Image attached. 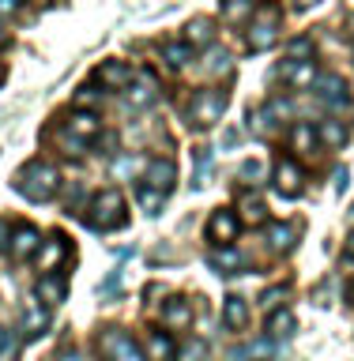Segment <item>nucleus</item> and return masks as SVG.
I'll use <instances>...</instances> for the list:
<instances>
[{"instance_id": "f257e3e1", "label": "nucleus", "mask_w": 354, "mask_h": 361, "mask_svg": "<svg viewBox=\"0 0 354 361\" xmlns=\"http://www.w3.org/2000/svg\"><path fill=\"white\" fill-rule=\"evenodd\" d=\"M16 192L27 196L30 203L53 200L57 192H61V169H57L53 162H45V158H34V162H27L16 173Z\"/></svg>"}, {"instance_id": "f03ea898", "label": "nucleus", "mask_w": 354, "mask_h": 361, "mask_svg": "<svg viewBox=\"0 0 354 361\" xmlns=\"http://www.w3.org/2000/svg\"><path fill=\"white\" fill-rule=\"evenodd\" d=\"M87 222L95 226V230H117V226H124L129 222V214H124V196L117 188L95 192V200H90V207H87Z\"/></svg>"}, {"instance_id": "7ed1b4c3", "label": "nucleus", "mask_w": 354, "mask_h": 361, "mask_svg": "<svg viewBox=\"0 0 354 361\" xmlns=\"http://www.w3.org/2000/svg\"><path fill=\"white\" fill-rule=\"evenodd\" d=\"M245 38H249V49H253V53L271 49V45H276V38H279V8H260Z\"/></svg>"}, {"instance_id": "20e7f679", "label": "nucleus", "mask_w": 354, "mask_h": 361, "mask_svg": "<svg viewBox=\"0 0 354 361\" xmlns=\"http://www.w3.org/2000/svg\"><path fill=\"white\" fill-rule=\"evenodd\" d=\"M98 346H102V354H106V361H143L140 346H136L132 335L121 331V327H106V331L98 335Z\"/></svg>"}, {"instance_id": "39448f33", "label": "nucleus", "mask_w": 354, "mask_h": 361, "mask_svg": "<svg viewBox=\"0 0 354 361\" xmlns=\"http://www.w3.org/2000/svg\"><path fill=\"white\" fill-rule=\"evenodd\" d=\"M237 230H242V219H237L234 211H226V207H219V211H211V219H208V241L215 245V248H230L234 241H237Z\"/></svg>"}, {"instance_id": "423d86ee", "label": "nucleus", "mask_w": 354, "mask_h": 361, "mask_svg": "<svg viewBox=\"0 0 354 361\" xmlns=\"http://www.w3.org/2000/svg\"><path fill=\"white\" fill-rule=\"evenodd\" d=\"M226 113V90H200L189 106L192 124H215Z\"/></svg>"}, {"instance_id": "0eeeda50", "label": "nucleus", "mask_w": 354, "mask_h": 361, "mask_svg": "<svg viewBox=\"0 0 354 361\" xmlns=\"http://www.w3.org/2000/svg\"><path fill=\"white\" fill-rule=\"evenodd\" d=\"M38 248H42V233L34 230V226H16V233L8 237V252L16 264H27V259L38 256Z\"/></svg>"}, {"instance_id": "6e6552de", "label": "nucleus", "mask_w": 354, "mask_h": 361, "mask_svg": "<svg viewBox=\"0 0 354 361\" xmlns=\"http://www.w3.org/2000/svg\"><path fill=\"white\" fill-rule=\"evenodd\" d=\"M317 98L328 109H350V90L339 75H317Z\"/></svg>"}, {"instance_id": "1a4fd4ad", "label": "nucleus", "mask_w": 354, "mask_h": 361, "mask_svg": "<svg viewBox=\"0 0 354 361\" xmlns=\"http://www.w3.org/2000/svg\"><path fill=\"white\" fill-rule=\"evenodd\" d=\"M143 177H147V185L166 196V192L174 188V180H177V166L170 162V158H151V162L143 166Z\"/></svg>"}, {"instance_id": "9d476101", "label": "nucleus", "mask_w": 354, "mask_h": 361, "mask_svg": "<svg viewBox=\"0 0 354 361\" xmlns=\"http://www.w3.org/2000/svg\"><path fill=\"white\" fill-rule=\"evenodd\" d=\"M276 188H279V196H287V200H294L302 192V169L294 158H279L276 162Z\"/></svg>"}, {"instance_id": "9b49d317", "label": "nucleus", "mask_w": 354, "mask_h": 361, "mask_svg": "<svg viewBox=\"0 0 354 361\" xmlns=\"http://www.w3.org/2000/svg\"><path fill=\"white\" fill-rule=\"evenodd\" d=\"M158 98V83L151 75H132V83L124 87V102L136 109H143V106H151V102Z\"/></svg>"}, {"instance_id": "f8f14e48", "label": "nucleus", "mask_w": 354, "mask_h": 361, "mask_svg": "<svg viewBox=\"0 0 354 361\" xmlns=\"http://www.w3.org/2000/svg\"><path fill=\"white\" fill-rule=\"evenodd\" d=\"M64 259H68V237H64V233H53L49 241H42V248H38V264H42V271L61 267Z\"/></svg>"}, {"instance_id": "ddd939ff", "label": "nucleus", "mask_w": 354, "mask_h": 361, "mask_svg": "<svg viewBox=\"0 0 354 361\" xmlns=\"http://www.w3.org/2000/svg\"><path fill=\"white\" fill-rule=\"evenodd\" d=\"M215 42V23L211 19H189L185 23V45L189 49H208Z\"/></svg>"}, {"instance_id": "4468645a", "label": "nucleus", "mask_w": 354, "mask_h": 361, "mask_svg": "<svg viewBox=\"0 0 354 361\" xmlns=\"http://www.w3.org/2000/svg\"><path fill=\"white\" fill-rule=\"evenodd\" d=\"M294 327H298V320H294L290 309L268 312V338H271V343H287V338L294 335Z\"/></svg>"}, {"instance_id": "2eb2a0df", "label": "nucleus", "mask_w": 354, "mask_h": 361, "mask_svg": "<svg viewBox=\"0 0 354 361\" xmlns=\"http://www.w3.org/2000/svg\"><path fill=\"white\" fill-rule=\"evenodd\" d=\"M294 245H298V230H294V226L290 222H271L268 226V248H271V252H290V248Z\"/></svg>"}, {"instance_id": "dca6fc26", "label": "nucleus", "mask_w": 354, "mask_h": 361, "mask_svg": "<svg viewBox=\"0 0 354 361\" xmlns=\"http://www.w3.org/2000/svg\"><path fill=\"white\" fill-rule=\"evenodd\" d=\"M287 83L298 90V87H309L317 83V64L313 61H290V64H283V72H279Z\"/></svg>"}, {"instance_id": "f3484780", "label": "nucleus", "mask_w": 354, "mask_h": 361, "mask_svg": "<svg viewBox=\"0 0 354 361\" xmlns=\"http://www.w3.org/2000/svg\"><path fill=\"white\" fill-rule=\"evenodd\" d=\"M163 324L166 327H177V331H185V327L192 324V305L185 298H170L166 309H163Z\"/></svg>"}, {"instance_id": "a211bd4d", "label": "nucleus", "mask_w": 354, "mask_h": 361, "mask_svg": "<svg viewBox=\"0 0 354 361\" xmlns=\"http://www.w3.org/2000/svg\"><path fill=\"white\" fill-rule=\"evenodd\" d=\"M177 343L166 331H147V361H174Z\"/></svg>"}, {"instance_id": "6ab92c4d", "label": "nucleus", "mask_w": 354, "mask_h": 361, "mask_svg": "<svg viewBox=\"0 0 354 361\" xmlns=\"http://www.w3.org/2000/svg\"><path fill=\"white\" fill-rule=\"evenodd\" d=\"M223 324L230 327V331H245V324H249V305L237 298V293H230V298L223 301Z\"/></svg>"}, {"instance_id": "aec40b11", "label": "nucleus", "mask_w": 354, "mask_h": 361, "mask_svg": "<svg viewBox=\"0 0 354 361\" xmlns=\"http://www.w3.org/2000/svg\"><path fill=\"white\" fill-rule=\"evenodd\" d=\"M98 128H102L98 117H95V113H83V109L72 113V117H68V124H64V132L76 135V140H95Z\"/></svg>"}, {"instance_id": "412c9836", "label": "nucleus", "mask_w": 354, "mask_h": 361, "mask_svg": "<svg viewBox=\"0 0 354 361\" xmlns=\"http://www.w3.org/2000/svg\"><path fill=\"white\" fill-rule=\"evenodd\" d=\"M98 83H106V87H129L132 83V68L124 64V61H106V64H98Z\"/></svg>"}, {"instance_id": "4be33fe9", "label": "nucleus", "mask_w": 354, "mask_h": 361, "mask_svg": "<svg viewBox=\"0 0 354 361\" xmlns=\"http://www.w3.org/2000/svg\"><path fill=\"white\" fill-rule=\"evenodd\" d=\"M317 143H321V140H317V124L298 121V124L290 128V147H294L298 154H317Z\"/></svg>"}, {"instance_id": "5701e85b", "label": "nucleus", "mask_w": 354, "mask_h": 361, "mask_svg": "<svg viewBox=\"0 0 354 361\" xmlns=\"http://www.w3.org/2000/svg\"><path fill=\"white\" fill-rule=\"evenodd\" d=\"M271 350H276V343H271V338L264 335V338H253V343H245L242 350H234L230 361H268Z\"/></svg>"}, {"instance_id": "b1692460", "label": "nucleus", "mask_w": 354, "mask_h": 361, "mask_svg": "<svg viewBox=\"0 0 354 361\" xmlns=\"http://www.w3.org/2000/svg\"><path fill=\"white\" fill-rule=\"evenodd\" d=\"M64 293H68L64 282H57L53 275H42V279H38V290H34V298H38L45 309H53V305L64 301Z\"/></svg>"}, {"instance_id": "393cba45", "label": "nucleus", "mask_w": 354, "mask_h": 361, "mask_svg": "<svg viewBox=\"0 0 354 361\" xmlns=\"http://www.w3.org/2000/svg\"><path fill=\"white\" fill-rule=\"evenodd\" d=\"M264 200L256 196V192H245L242 200H237V219L249 222V226H256V222H264Z\"/></svg>"}, {"instance_id": "a878e982", "label": "nucleus", "mask_w": 354, "mask_h": 361, "mask_svg": "<svg viewBox=\"0 0 354 361\" xmlns=\"http://www.w3.org/2000/svg\"><path fill=\"white\" fill-rule=\"evenodd\" d=\"M317 140L328 143L336 151V147H343L350 140V132H347V124H339V121H321V124H317Z\"/></svg>"}, {"instance_id": "bb28decb", "label": "nucleus", "mask_w": 354, "mask_h": 361, "mask_svg": "<svg viewBox=\"0 0 354 361\" xmlns=\"http://www.w3.org/2000/svg\"><path fill=\"white\" fill-rule=\"evenodd\" d=\"M45 320H49L45 305H42L38 298L27 301V309H23V324H27V331H30V335H42V331H45Z\"/></svg>"}, {"instance_id": "cd10ccee", "label": "nucleus", "mask_w": 354, "mask_h": 361, "mask_svg": "<svg viewBox=\"0 0 354 361\" xmlns=\"http://www.w3.org/2000/svg\"><path fill=\"white\" fill-rule=\"evenodd\" d=\"M174 361H208V343H203V338H185V343L177 346Z\"/></svg>"}, {"instance_id": "c85d7f7f", "label": "nucleus", "mask_w": 354, "mask_h": 361, "mask_svg": "<svg viewBox=\"0 0 354 361\" xmlns=\"http://www.w3.org/2000/svg\"><path fill=\"white\" fill-rule=\"evenodd\" d=\"M136 200H140V207L147 211V214H158V207H163V192H158V188H151V185H143V180H140V185H136Z\"/></svg>"}, {"instance_id": "c756f323", "label": "nucleus", "mask_w": 354, "mask_h": 361, "mask_svg": "<svg viewBox=\"0 0 354 361\" xmlns=\"http://www.w3.org/2000/svg\"><path fill=\"white\" fill-rule=\"evenodd\" d=\"M287 298H290V286H271V290L260 293V309L276 312V309H283V301H287Z\"/></svg>"}, {"instance_id": "7c9ffc66", "label": "nucleus", "mask_w": 354, "mask_h": 361, "mask_svg": "<svg viewBox=\"0 0 354 361\" xmlns=\"http://www.w3.org/2000/svg\"><path fill=\"white\" fill-rule=\"evenodd\" d=\"M189 53H192V49H189L185 42H181V45H177V42L163 45V56H166V64H170V68H185V64H189Z\"/></svg>"}, {"instance_id": "2f4dec72", "label": "nucleus", "mask_w": 354, "mask_h": 361, "mask_svg": "<svg viewBox=\"0 0 354 361\" xmlns=\"http://www.w3.org/2000/svg\"><path fill=\"white\" fill-rule=\"evenodd\" d=\"M76 106L87 109V113H95V109L102 106V90H98V87H79V90H76Z\"/></svg>"}, {"instance_id": "473e14b6", "label": "nucleus", "mask_w": 354, "mask_h": 361, "mask_svg": "<svg viewBox=\"0 0 354 361\" xmlns=\"http://www.w3.org/2000/svg\"><path fill=\"white\" fill-rule=\"evenodd\" d=\"M223 16L230 23L249 19V16H253V4H249V0H223Z\"/></svg>"}, {"instance_id": "72a5a7b5", "label": "nucleus", "mask_w": 354, "mask_h": 361, "mask_svg": "<svg viewBox=\"0 0 354 361\" xmlns=\"http://www.w3.org/2000/svg\"><path fill=\"white\" fill-rule=\"evenodd\" d=\"M211 264L223 267V271L242 267V252H234V248H215V252H211Z\"/></svg>"}, {"instance_id": "f704fd0d", "label": "nucleus", "mask_w": 354, "mask_h": 361, "mask_svg": "<svg viewBox=\"0 0 354 361\" xmlns=\"http://www.w3.org/2000/svg\"><path fill=\"white\" fill-rule=\"evenodd\" d=\"M203 64H208V72H215V75H226V72H230V53L211 49L208 56H203Z\"/></svg>"}, {"instance_id": "c9c22d12", "label": "nucleus", "mask_w": 354, "mask_h": 361, "mask_svg": "<svg viewBox=\"0 0 354 361\" xmlns=\"http://www.w3.org/2000/svg\"><path fill=\"white\" fill-rule=\"evenodd\" d=\"M290 102L287 98H271L268 102V106H264V117H268V128H271V124H276V117H290Z\"/></svg>"}, {"instance_id": "e433bc0d", "label": "nucleus", "mask_w": 354, "mask_h": 361, "mask_svg": "<svg viewBox=\"0 0 354 361\" xmlns=\"http://www.w3.org/2000/svg\"><path fill=\"white\" fill-rule=\"evenodd\" d=\"M290 61H313V38H294L290 42Z\"/></svg>"}, {"instance_id": "4c0bfd02", "label": "nucleus", "mask_w": 354, "mask_h": 361, "mask_svg": "<svg viewBox=\"0 0 354 361\" xmlns=\"http://www.w3.org/2000/svg\"><path fill=\"white\" fill-rule=\"evenodd\" d=\"M211 173V151H196V180H192V185H203V177Z\"/></svg>"}, {"instance_id": "58836bf2", "label": "nucleus", "mask_w": 354, "mask_h": 361, "mask_svg": "<svg viewBox=\"0 0 354 361\" xmlns=\"http://www.w3.org/2000/svg\"><path fill=\"white\" fill-rule=\"evenodd\" d=\"M237 173H242L245 180H256L260 173H264V166H260V162H253V158H249V162H242V166H237Z\"/></svg>"}, {"instance_id": "ea45409f", "label": "nucleus", "mask_w": 354, "mask_h": 361, "mask_svg": "<svg viewBox=\"0 0 354 361\" xmlns=\"http://www.w3.org/2000/svg\"><path fill=\"white\" fill-rule=\"evenodd\" d=\"M132 169H136V162H132V158H121V162H113V173H132Z\"/></svg>"}, {"instance_id": "a19ab883", "label": "nucleus", "mask_w": 354, "mask_h": 361, "mask_svg": "<svg viewBox=\"0 0 354 361\" xmlns=\"http://www.w3.org/2000/svg\"><path fill=\"white\" fill-rule=\"evenodd\" d=\"M19 11V0H0V16H16Z\"/></svg>"}, {"instance_id": "79ce46f5", "label": "nucleus", "mask_w": 354, "mask_h": 361, "mask_svg": "<svg viewBox=\"0 0 354 361\" xmlns=\"http://www.w3.org/2000/svg\"><path fill=\"white\" fill-rule=\"evenodd\" d=\"M8 350H11V331H8V327H0V354H8Z\"/></svg>"}, {"instance_id": "37998d69", "label": "nucleus", "mask_w": 354, "mask_h": 361, "mask_svg": "<svg viewBox=\"0 0 354 361\" xmlns=\"http://www.w3.org/2000/svg\"><path fill=\"white\" fill-rule=\"evenodd\" d=\"M343 188H347V169L339 166V169H336V192H343Z\"/></svg>"}, {"instance_id": "c03bdc74", "label": "nucleus", "mask_w": 354, "mask_h": 361, "mask_svg": "<svg viewBox=\"0 0 354 361\" xmlns=\"http://www.w3.org/2000/svg\"><path fill=\"white\" fill-rule=\"evenodd\" d=\"M57 361H83V357H79V350H64V354L57 357Z\"/></svg>"}, {"instance_id": "a18cd8bd", "label": "nucleus", "mask_w": 354, "mask_h": 361, "mask_svg": "<svg viewBox=\"0 0 354 361\" xmlns=\"http://www.w3.org/2000/svg\"><path fill=\"white\" fill-rule=\"evenodd\" d=\"M0 248H8V222L0 219Z\"/></svg>"}, {"instance_id": "49530a36", "label": "nucleus", "mask_w": 354, "mask_h": 361, "mask_svg": "<svg viewBox=\"0 0 354 361\" xmlns=\"http://www.w3.org/2000/svg\"><path fill=\"white\" fill-rule=\"evenodd\" d=\"M347 259H354V230H350V237H347Z\"/></svg>"}, {"instance_id": "de8ad7c7", "label": "nucleus", "mask_w": 354, "mask_h": 361, "mask_svg": "<svg viewBox=\"0 0 354 361\" xmlns=\"http://www.w3.org/2000/svg\"><path fill=\"white\" fill-rule=\"evenodd\" d=\"M313 4H317V0H294V8H302V11H305V8H313Z\"/></svg>"}, {"instance_id": "09e8293b", "label": "nucleus", "mask_w": 354, "mask_h": 361, "mask_svg": "<svg viewBox=\"0 0 354 361\" xmlns=\"http://www.w3.org/2000/svg\"><path fill=\"white\" fill-rule=\"evenodd\" d=\"M4 42H8V30H4V27H0V45H4Z\"/></svg>"}, {"instance_id": "8fccbe9b", "label": "nucleus", "mask_w": 354, "mask_h": 361, "mask_svg": "<svg viewBox=\"0 0 354 361\" xmlns=\"http://www.w3.org/2000/svg\"><path fill=\"white\" fill-rule=\"evenodd\" d=\"M350 34H354V16H350Z\"/></svg>"}]
</instances>
